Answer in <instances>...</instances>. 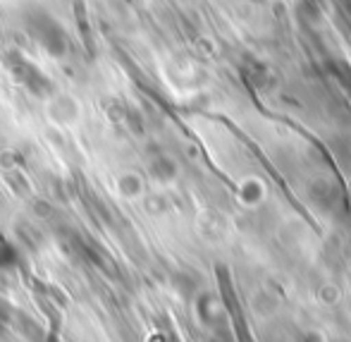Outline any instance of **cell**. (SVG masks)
<instances>
[{
    "instance_id": "1",
    "label": "cell",
    "mask_w": 351,
    "mask_h": 342,
    "mask_svg": "<svg viewBox=\"0 0 351 342\" xmlns=\"http://www.w3.org/2000/svg\"><path fill=\"white\" fill-rule=\"evenodd\" d=\"M17 264V251L12 244H8L5 240H0V269H10Z\"/></svg>"
}]
</instances>
